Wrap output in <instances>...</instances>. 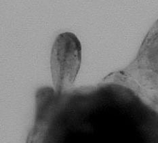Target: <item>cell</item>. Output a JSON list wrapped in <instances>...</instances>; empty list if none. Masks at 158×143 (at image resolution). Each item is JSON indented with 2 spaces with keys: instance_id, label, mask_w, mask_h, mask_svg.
<instances>
[{
  "instance_id": "6da1fadb",
  "label": "cell",
  "mask_w": 158,
  "mask_h": 143,
  "mask_svg": "<svg viewBox=\"0 0 158 143\" xmlns=\"http://www.w3.org/2000/svg\"><path fill=\"white\" fill-rule=\"evenodd\" d=\"M81 46L71 33H61L52 46L50 68L55 90L58 93L69 89L80 68Z\"/></svg>"
}]
</instances>
